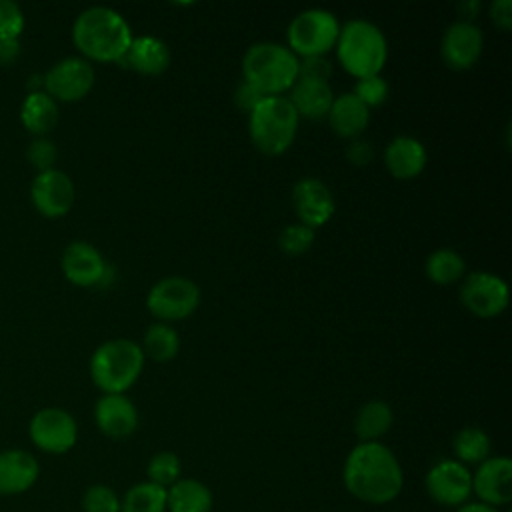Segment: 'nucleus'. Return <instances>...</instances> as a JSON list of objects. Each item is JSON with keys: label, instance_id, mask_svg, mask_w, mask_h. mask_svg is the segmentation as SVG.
<instances>
[{"label": "nucleus", "instance_id": "nucleus-1", "mask_svg": "<svg viewBox=\"0 0 512 512\" xmlns=\"http://www.w3.org/2000/svg\"><path fill=\"white\" fill-rule=\"evenodd\" d=\"M342 482L356 500L382 506L402 492L404 472L396 454L382 442H358L344 460Z\"/></svg>", "mask_w": 512, "mask_h": 512}, {"label": "nucleus", "instance_id": "nucleus-2", "mask_svg": "<svg viewBox=\"0 0 512 512\" xmlns=\"http://www.w3.org/2000/svg\"><path fill=\"white\" fill-rule=\"evenodd\" d=\"M132 38L126 18L108 6H90L72 24V42L88 62H118Z\"/></svg>", "mask_w": 512, "mask_h": 512}, {"label": "nucleus", "instance_id": "nucleus-3", "mask_svg": "<svg viewBox=\"0 0 512 512\" xmlns=\"http://www.w3.org/2000/svg\"><path fill=\"white\" fill-rule=\"evenodd\" d=\"M244 82L264 96H282L298 80V56L278 42H256L242 58Z\"/></svg>", "mask_w": 512, "mask_h": 512}, {"label": "nucleus", "instance_id": "nucleus-4", "mask_svg": "<svg viewBox=\"0 0 512 512\" xmlns=\"http://www.w3.org/2000/svg\"><path fill=\"white\" fill-rule=\"evenodd\" d=\"M300 116L290 104L288 96H264L256 108L248 112V134L262 154H284L298 132Z\"/></svg>", "mask_w": 512, "mask_h": 512}, {"label": "nucleus", "instance_id": "nucleus-5", "mask_svg": "<svg viewBox=\"0 0 512 512\" xmlns=\"http://www.w3.org/2000/svg\"><path fill=\"white\" fill-rule=\"evenodd\" d=\"M334 48L342 68L356 80L380 74L388 58L384 32L368 20H350L340 26Z\"/></svg>", "mask_w": 512, "mask_h": 512}, {"label": "nucleus", "instance_id": "nucleus-6", "mask_svg": "<svg viewBox=\"0 0 512 512\" xmlns=\"http://www.w3.org/2000/svg\"><path fill=\"white\" fill-rule=\"evenodd\" d=\"M144 368L140 344L128 338H114L100 344L90 358V378L104 394H124Z\"/></svg>", "mask_w": 512, "mask_h": 512}, {"label": "nucleus", "instance_id": "nucleus-7", "mask_svg": "<svg viewBox=\"0 0 512 512\" xmlns=\"http://www.w3.org/2000/svg\"><path fill=\"white\" fill-rule=\"evenodd\" d=\"M338 18L324 8H308L298 12L288 24V48L298 58L326 56L338 40Z\"/></svg>", "mask_w": 512, "mask_h": 512}, {"label": "nucleus", "instance_id": "nucleus-8", "mask_svg": "<svg viewBox=\"0 0 512 512\" xmlns=\"http://www.w3.org/2000/svg\"><path fill=\"white\" fill-rule=\"evenodd\" d=\"M200 304V288L186 276H166L158 280L146 296L148 312L160 322L188 318Z\"/></svg>", "mask_w": 512, "mask_h": 512}, {"label": "nucleus", "instance_id": "nucleus-9", "mask_svg": "<svg viewBox=\"0 0 512 512\" xmlns=\"http://www.w3.org/2000/svg\"><path fill=\"white\" fill-rule=\"evenodd\" d=\"M28 436L32 444L46 454H66L78 440V424L68 410L50 406L32 416Z\"/></svg>", "mask_w": 512, "mask_h": 512}, {"label": "nucleus", "instance_id": "nucleus-10", "mask_svg": "<svg viewBox=\"0 0 512 512\" xmlns=\"http://www.w3.org/2000/svg\"><path fill=\"white\" fill-rule=\"evenodd\" d=\"M426 494L444 508H458L472 496V472L458 460L444 458L424 476Z\"/></svg>", "mask_w": 512, "mask_h": 512}, {"label": "nucleus", "instance_id": "nucleus-11", "mask_svg": "<svg viewBox=\"0 0 512 512\" xmlns=\"http://www.w3.org/2000/svg\"><path fill=\"white\" fill-rule=\"evenodd\" d=\"M96 80L94 68L80 56H70L56 62L44 76V92L56 102H78L92 90Z\"/></svg>", "mask_w": 512, "mask_h": 512}, {"label": "nucleus", "instance_id": "nucleus-12", "mask_svg": "<svg viewBox=\"0 0 512 512\" xmlns=\"http://www.w3.org/2000/svg\"><path fill=\"white\" fill-rule=\"evenodd\" d=\"M508 284L492 272H470L460 286L462 306L478 318H494L508 306Z\"/></svg>", "mask_w": 512, "mask_h": 512}, {"label": "nucleus", "instance_id": "nucleus-13", "mask_svg": "<svg viewBox=\"0 0 512 512\" xmlns=\"http://www.w3.org/2000/svg\"><path fill=\"white\" fill-rule=\"evenodd\" d=\"M62 272L68 282L90 288L108 286L114 280V268L106 264L100 250L88 242H70L62 254Z\"/></svg>", "mask_w": 512, "mask_h": 512}, {"label": "nucleus", "instance_id": "nucleus-14", "mask_svg": "<svg viewBox=\"0 0 512 512\" xmlns=\"http://www.w3.org/2000/svg\"><path fill=\"white\" fill-rule=\"evenodd\" d=\"M76 190L70 176L58 168L38 172L30 186L34 208L46 218H60L74 206Z\"/></svg>", "mask_w": 512, "mask_h": 512}, {"label": "nucleus", "instance_id": "nucleus-15", "mask_svg": "<svg viewBox=\"0 0 512 512\" xmlns=\"http://www.w3.org/2000/svg\"><path fill=\"white\" fill-rule=\"evenodd\" d=\"M472 494L492 508L506 506L512 500V460L508 456H490L480 462L472 472Z\"/></svg>", "mask_w": 512, "mask_h": 512}, {"label": "nucleus", "instance_id": "nucleus-16", "mask_svg": "<svg viewBox=\"0 0 512 512\" xmlns=\"http://www.w3.org/2000/svg\"><path fill=\"white\" fill-rule=\"evenodd\" d=\"M292 206L300 224L316 230L324 226L336 210L334 196L330 188L312 176L300 178L292 188Z\"/></svg>", "mask_w": 512, "mask_h": 512}, {"label": "nucleus", "instance_id": "nucleus-17", "mask_svg": "<svg viewBox=\"0 0 512 512\" xmlns=\"http://www.w3.org/2000/svg\"><path fill=\"white\" fill-rule=\"evenodd\" d=\"M482 46H484L482 30L474 22L456 20L442 34L440 54L446 66L454 70H468L478 62L482 54Z\"/></svg>", "mask_w": 512, "mask_h": 512}, {"label": "nucleus", "instance_id": "nucleus-18", "mask_svg": "<svg viewBox=\"0 0 512 512\" xmlns=\"http://www.w3.org/2000/svg\"><path fill=\"white\" fill-rule=\"evenodd\" d=\"M94 422L104 436L122 440L134 434L138 426V410L124 394H104L94 406Z\"/></svg>", "mask_w": 512, "mask_h": 512}, {"label": "nucleus", "instance_id": "nucleus-19", "mask_svg": "<svg viewBox=\"0 0 512 512\" xmlns=\"http://www.w3.org/2000/svg\"><path fill=\"white\" fill-rule=\"evenodd\" d=\"M40 476L36 456L22 448L0 452V496H18L28 492Z\"/></svg>", "mask_w": 512, "mask_h": 512}, {"label": "nucleus", "instance_id": "nucleus-20", "mask_svg": "<svg viewBox=\"0 0 512 512\" xmlns=\"http://www.w3.org/2000/svg\"><path fill=\"white\" fill-rule=\"evenodd\" d=\"M170 60L172 54L164 40L156 36H136L118 64L144 76H158L168 70Z\"/></svg>", "mask_w": 512, "mask_h": 512}, {"label": "nucleus", "instance_id": "nucleus-21", "mask_svg": "<svg viewBox=\"0 0 512 512\" xmlns=\"http://www.w3.org/2000/svg\"><path fill=\"white\" fill-rule=\"evenodd\" d=\"M428 154L424 144L414 136H396L384 150V164L398 180L416 178L426 166Z\"/></svg>", "mask_w": 512, "mask_h": 512}, {"label": "nucleus", "instance_id": "nucleus-22", "mask_svg": "<svg viewBox=\"0 0 512 512\" xmlns=\"http://www.w3.org/2000/svg\"><path fill=\"white\" fill-rule=\"evenodd\" d=\"M288 100L300 118L320 120L328 116L334 102V92L328 82L298 78L290 88Z\"/></svg>", "mask_w": 512, "mask_h": 512}, {"label": "nucleus", "instance_id": "nucleus-23", "mask_svg": "<svg viewBox=\"0 0 512 512\" xmlns=\"http://www.w3.org/2000/svg\"><path fill=\"white\" fill-rule=\"evenodd\" d=\"M326 118L334 134H338L340 138L356 140L370 122V110L352 92H344L340 96H334Z\"/></svg>", "mask_w": 512, "mask_h": 512}, {"label": "nucleus", "instance_id": "nucleus-24", "mask_svg": "<svg viewBox=\"0 0 512 512\" xmlns=\"http://www.w3.org/2000/svg\"><path fill=\"white\" fill-rule=\"evenodd\" d=\"M212 502L210 488L196 478H180L166 488L168 512H210Z\"/></svg>", "mask_w": 512, "mask_h": 512}, {"label": "nucleus", "instance_id": "nucleus-25", "mask_svg": "<svg viewBox=\"0 0 512 512\" xmlns=\"http://www.w3.org/2000/svg\"><path fill=\"white\" fill-rule=\"evenodd\" d=\"M20 120L28 132L44 136L58 124V104L46 92L32 90L20 106Z\"/></svg>", "mask_w": 512, "mask_h": 512}, {"label": "nucleus", "instance_id": "nucleus-26", "mask_svg": "<svg viewBox=\"0 0 512 512\" xmlns=\"http://www.w3.org/2000/svg\"><path fill=\"white\" fill-rule=\"evenodd\" d=\"M392 422V408L384 400H368L354 416V434L360 442H380V438L392 428Z\"/></svg>", "mask_w": 512, "mask_h": 512}, {"label": "nucleus", "instance_id": "nucleus-27", "mask_svg": "<svg viewBox=\"0 0 512 512\" xmlns=\"http://www.w3.org/2000/svg\"><path fill=\"white\" fill-rule=\"evenodd\" d=\"M490 450H492L490 436L478 426H466L458 430L452 440V452L456 456L454 460L462 462L464 466L484 462L486 458H490Z\"/></svg>", "mask_w": 512, "mask_h": 512}, {"label": "nucleus", "instance_id": "nucleus-28", "mask_svg": "<svg viewBox=\"0 0 512 512\" xmlns=\"http://www.w3.org/2000/svg\"><path fill=\"white\" fill-rule=\"evenodd\" d=\"M424 272H426L428 280H432L434 284L448 286V284H454L460 278H464L466 264H464V258L456 250L438 248L426 258Z\"/></svg>", "mask_w": 512, "mask_h": 512}, {"label": "nucleus", "instance_id": "nucleus-29", "mask_svg": "<svg viewBox=\"0 0 512 512\" xmlns=\"http://www.w3.org/2000/svg\"><path fill=\"white\" fill-rule=\"evenodd\" d=\"M140 348H142L144 356H148L156 362H168L178 354L180 338H178V332L170 324L154 322L146 328Z\"/></svg>", "mask_w": 512, "mask_h": 512}, {"label": "nucleus", "instance_id": "nucleus-30", "mask_svg": "<svg viewBox=\"0 0 512 512\" xmlns=\"http://www.w3.org/2000/svg\"><path fill=\"white\" fill-rule=\"evenodd\" d=\"M120 512H168L166 488L152 482H138L120 498Z\"/></svg>", "mask_w": 512, "mask_h": 512}, {"label": "nucleus", "instance_id": "nucleus-31", "mask_svg": "<svg viewBox=\"0 0 512 512\" xmlns=\"http://www.w3.org/2000/svg\"><path fill=\"white\" fill-rule=\"evenodd\" d=\"M180 458L170 452V450H162L156 452L146 466V474H148V482L160 486V488H170L176 480H180Z\"/></svg>", "mask_w": 512, "mask_h": 512}, {"label": "nucleus", "instance_id": "nucleus-32", "mask_svg": "<svg viewBox=\"0 0 512 512\" xmlns=\"http://www.w3.org/2000/svg\"><path fill=\"white\" fill-rule=\"evenodd\" d=\"M314 230L304 224H288L278 234V246L286 256H302L314 244Z\"/></svg>", "mask_w": 512, "mask_h": 512}, {"label": "nucleus", "instance_id": "nucleus-33", "mask_svg": "<svg viewBox=\"0 0 512 512\" xmlns=\"http://www.w3.org/2000/svg\"><path fill=\"white\" fill-rule=\"evenodd\" d=\"M82 512H120V496L108 484H92L82 494Z\"/></svg>", "mask_w": 512, "mask_h": 512}, {"label": "nucleus", "instance_id": "nucleus-34", "mask_svg": "<svg viewBox=\"0 0 512 512\" xmlns=\"http://www.w3.org/2000/svg\"><path fill=\"white\" fill-rule=\"evenodd\" d=\"M352 94L370 110L374 106H380L386 102L388 98V82L380 76H366V78H358L354 84Z\"/></svg>", "mask_w": 512, "mask_h": 512}, {"label": "nucleus", "instance_id": "nucleus-35", "mask_svg": "<svg viewBox=\"0 0 512 512\" xmlns=\"http://www.w3.org/2000/svg\"><path fill=\"white\" fill-rule=\"evenodd\" d=\"M24 30V12L12 0H0V38L18 40Z\"/></svg>", "mask_w": 512, "mask_h": 512}, {"label": "nucleus", "instance_id": "nucleus-36", "mask_svg": "<svg viewBox=\"0 0 512 512\" xmlns=\"http://www.w3.org/2000/svg\"><path fill=\"white\" fill-rule=\"evenodd\" d=\"M26 156H28L30 164L38 172H44V170H52L54 168V162L58 158V150H56L52 140H48L44 136H38L36 140L30 142V146L26 150Z\"/></svg>", "mask_w": 512, "mask_h": 512}, {"label": "nucleus", "instance_id": "nucleus-37", "mask_svg": "<svg viewBox=\"0 0 512 512\" xmlns=\"http://www.w3.org/2000/svg\"><path fill=\"white\" fill-rule=\"evenodd\" d=\"M330 76H332V64L326 60V56L298 58V78L328 82Z\"/></svg>", "mask_w": 512, "mask_h": 512}, {"label": "nucleus", "instance_id": "nucleus-38", "mask_svg": "<svg viewBox=\"0 0 512 512\" xmlns=\"http://www.w3.org/2000/svg\"><path fill=\"white\" fill-rule=\"evenodd\" d=\"M262 98H264V94L258 92L254 86H250V84L244 82V80L238 84V88H236V92H234V102H236V106H238L240 110H244V112H250L252 108H256V104H258Z\"/></svg>", "mask_w": 512, "mask_h": 512}, {"label": "nucleus", "instance_id": "nucleus-39", "mask_svg": "<svg viewBox=\"0 0 512 512\" xmlns=\"http://www.w3.org/2000/svg\"><path fill=\"white\" fill-rule=\"evenodd\" d=\"M490 20L508 32L512 28V0H494L490 4Z\"/></svg>", "mask_w": 512, "mask_h": 512}, {"label": "nucleus", "instance_id": "nucleus-40", "mask_svg": "<svg viewBox=\"0 0 512 512\" xmlns=\"http://www.w3.org/2000/svg\"><path fill=\"white\" fill-rule=\"evenodd\" d=\"M346 156L352 164L356 166H364L372 160L374 156V150H372V144L366 142V140H352L350 146L346 148Z\"/></svg>", "mask_w": 512, "mask_h": 512}, {"label": "nucleus", "instance_id": "nucleus-41", "mask_svg": "<svg viewBox=\"0 0 512 512\" xmlns=\"http://www.w3.org/2000/svg\"><path fill=\"white\" fill-rule=\"evenodd\" d=\"M18 54H20L18 40H4V38H0V66L14 64Z\"/></svg>", "mask_w": 512, "mask_h": 512}, {"label": "nucleus", "instance_id": "nucleus-42", "mask_svg": "<svg viewBox=\"0 0 512 512\" xmlns=\"http://www.w3.org/2000/svg\"><path fill=\"white\" fill-rule=\"evenodd\" d=\"M454 512H500V510L492 508L488 504H482V502H466V504L458 506Z\"/></svg>", "mask_w": 512, "mask_h": 512}]
</instances>
